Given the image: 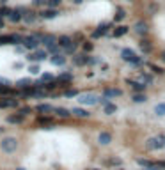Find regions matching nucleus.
<instances>
[{
	"label": "nucleus",
	"instance_id": "obj_26",
	"mask_svg": "<svg viewBox=\"0 0 165 170\" xmlns=\"http://www.w3.org/2000/svg\"><path fill=\"white\" fill-rule=\"evenodd\" d=\"M138 82H142V83H153V75H149V73H146V71H142L140 73V80Z\"/></svg>",
	"mask_w": 165,
	"mask_h": 170
},
{
	"label": "nucleus",
	"instance_id": "obj_19",
	"mask_svg": "<svg viewBox=\"0 0 165 170\" xmlns=\"http://www.w3.org/2000/svg\"><path fill=\"white\" fill-rule=\"evenodd\" d=\"M53 112H55V114H57L59 117H64V119H68V117L73 115L69 110H68V108H62V106H57V108H53Z\"/></svg>",
	"mask_w": 165,
	"mask_h": 170
},
{
	"label": "nucleus",
	"instance_id": "obj_7",
	"mask_svg": "<svg viewBox=\"0 0 165 170\" xmlns=\"http://www.w3.org/2000/svg\"><path fill=\"white\" fill-rule=\"evenodd\" d=\"M38 37H39V41H41V44H44L46 48L53 46V44H59L57 43V39L59 37H55L53 34H38Z\"/></svg>",
	"mask_w": 165,
	"mask_h": 170
},
{
	"label": "nucleus",
	"instance_id": "obj_29",
	"mask_svg": "<svg viewBox=\"0 0 165 170\" xmlns=\"http://www.w3.org/2000/svg\"><path fill=\"white\" fill-rule=\"evenodd\" d=\"M154 114L158 117H165V103H158L154 106Z\"/></svg>",
	"mask_w": 165,
	"mask_h": 170
},
{
	"label": "nucleus",
	"instance_id": "obj_3",
	"mask_svg": "<svg viewBox=\"0 0 165 170\" xmlns=\"http://www.w3.org/2000/svg\"><path fill=\"white\" fill-rule=\"evenodd\" d=\"M0 147H2V151H4V153H14V151H16V147H18L16 138H12V137L4 138V140L0 142Z\"/></svg>",
	"mask_w": 165,
	"mask_h": 170
},
{
	"label": "nucleus",
	"instance_id": "obj_50",
	"mask_svg": "<svg viewBox=\"0 0 165 170\" xmlns=\"http://www.w3.org/2000/svg\"><path fill=\"white\" fill-rule=\"evenodd\" d=\"M160 59H162V61L165 62V51H162V57H160Z\"/></svg>",
	"mask_w": 165,
	"mask_h": 170
},
{
	"label": "nucleus",
	"instance_id": "obj_54",
	"mask_svg": "<svg viewBox=\"0 0 165 170\" xmlns=\"http://www.w3.org/2000/svg\"><path fill=\"white\" fill-rule=\"evenodd\" d=\"M92 170H99V168H92Z\"/></svg>",
	"mask_w": 165,
	"mask_h": 170
},
{
	"label": "nucleus",
	"instance_id": "obj_14",
	"mask_svg": "<svg viewBox=\"0 0 165 170\" xmlns=\"http://www.w3.org/2000/svg\"><path fill=\"white\" fill-rule=\"evenodd\" d=\"M36 20H38V14L23 7V22H25V23H34Z\"/></svg>",
	"mask_w": 165,
	"mask_h": 170
},
{
	"label": "nucleus",
	"instance_id": "obj_33",
	"mask_svg": "<svg viewBox=\"0 0 165 170\" xmlns=\"http://www.w3.org/2000/svg\"><path fill=\"white\" fill-rule=\"evenodd\" d=\"M149 69H151V71H154L156 75H163V73H165V69H163V67L156 66V64H151V62H149Z\"/></svg>",
	"mask_w": 165,
	"mask_h": 170
},
{
	"label": "nucleus",
	"instance_id": "obj_48",
	"mask_svg": "<svg viewBox=\"0 0 165 170\" xmlns=\"http://www.w3.org/2000/svg\"><path fill=\"white\" fill-rule=\"evenodd\" d=\"M121 163V159H117V158H114V159H107V165H119Z\"/></svg>",
	"mask_w": 165,
	"mask_h": 170
},
{
	"label": "nucleus",
	"instance_id": "obj_39",
	"mask_svg": "<svg viewBox=\"0 0 165 170\" xmlns=\"http://www.w3.org/2000/svg\"><path fill=\"white\" fill-rule=\"evenodd\" d=\"M89 64L91 66H98V64H101V59L99 57H89Z\"/></svg>",
	"mask_w": 165,
	"mask_h": 170
},
{
	"label": "nucleus",
	"instance_id": "obj_20",
	"mask_svg": "<svg viewBox=\"0 0 165 170\" xmlns=\"http://www.w3.org/2000/svg\"><path fill=\"white\" fill-rule=\"evenodd\" d=\"M23 43V36H20V34H9V44H14V46H18V44Z\"/></svg>",
	"mask_w": 165,
	"mask_h": 170
},
{
	"label": "nucleus",
	"instance_id": "obj_5",
	"mask_svg": "<svg viewBox=\"0 0 165 170\" xmlns=\"http://www.w3.org/2000/svg\"><path fill=\"white\" fill-rule=\"evenodd\" d=\"M46 59H48V51H44V50H34L30 55H27L28 62H43Z\"/></svg>",
	"mask_w": 165,
	"mask_h": 170
},
{
	"label": "nucleus",
	"instance_id": "obj_43",
	"mask_svg": "<svg viewBox=\"0 0 165 170\" xmlns=\"http://www.w3.org/2000/svg\"><path fill=\"white\" fill-rule=\"evenodd\" d=\"M28 71L32 73V75H39V73H41V67L34 64V66H30V67H28Z\"/></svg>",
	"mask_w": 165,
	"mask_h": 170
},
{
	"label": "nucleus",
	"instance_id": "obj_17",
	"mask_svg": "<svg viewBox=\"0 0 165 170\" xmlns=\"http://www.w3.org/2000/svg\"><path fill=\"white\" fill-rule=\"evenodd\" d=\"M103 96H107V98H117V96H122V90L121 89H105L103 90Z\"/></svg>",
	"mask_w": 165,
	"mask_h": 170
},
{
	"label": "nucleus",
	"instance_id": "obj_52",
	"mask_svg": "<svg viewBox=\"0 0 165 170\" xmlns=\"http://www.w3.org/2000/svg\"><path fill=\"white\" fill-rule=\"evenodd\" d=\"M16 170H25V168H16Z\"/></svg>",
	"mask_w": 165,
	"mask_h": 170
},
{
	"label": "nucleus",
	"instance_id": "obj_24",
	"mask_svg": "<svg viewBox=\"0 0 165 170\" xmlns=\"http://www.w3.org/2000/svg\"><path fill=\"white\" fill-rule=\"evenodd\" d=\"M36 110H38L39 114H48V112H53V106L52 104H46V103H41L36 106Z\"/></svg>",
	"mask_w": 165,
	"mask_h": 170
},
{
	"label": "nucleus",
	"instance_id": "obj_21",
	"mask_svg": "<svg viewBox=\"0 0 165 170\" xmlns=\"http://www.w3.org/2000/svg\"><path fill=\"white\" fill-rule=\"evenodd\" d=\"M146 147L151 149V151H156V149H160V142H158V137H153L149 138L148 143H146Z\"/></svg>",
	"mask_w": 165,
	"mask_h": 170
},
{
	"label": "nucleus",
	"instance_id": "obj_41",
	"mask_svg": "<svg viewBox=\"0 0 165 170\" xmlns=\"http://www.w3.org/2000/svg\"><path fill=\"white\" fill-rule=\"evenodd\" d=\"M137 163L140 165V167H151V165H154L153 161H149V159H137Z\"/></svg>",
	"mask_w": 165,
	"mask_h": 170
},
{
	"label": "nucleus",
	"instance_id": "obj_37",
	"mask_svg": "<svg viewBox=\"0 0 165 170\" xmlns=\"http://www.w3.org/2000/svg\"><path fill=\"white\" fill-rule=\"evenodd\" d=\"M30 112H32V108H30V106H22V108H18V114H20V115H27V114H30Z\"/></svg>",
	"mask_w": 165,
	"mask_h": 170
},
{
	"label": "nucleus",
	"instance_id": "obj_27",
	"mask_svg": "<svg viewBox=\"0 0 165 170\" xmlns=\"http://www.w3.org/2000/svg\"><path fill=\"white\" fill-rule=\"evenodd\" d=\"M57 80H59V83H61V85H62L64 82H66V83H69V82L73 80V75H71V73H62L61 76L57 78Z\"/></svg>",
	"mask_w": 165,
	"mask_h": 170
},
{
	"label": "nucleus",
	"instance_id": "obj_44",
	"mask_svg": "<svg viewBox=\"0 0 165 170\" xmlns=\"http://www.w3.org/2000/svg\"><path fill=\"white\" fill-rule=\"evenodd\" d=\"M9 44V36H0V46Z\"/></svg>",
	"mask_w": 165,
	"mask_h": 170
},
{
	"label": "nucleus",
	"instance_id": "obj_13",
	"mask_svg": "<svg viewBox=\"0 0 165 170\" xmlns=\"http://www.w3.org/2000/svg\"><path fill=\"white\" fill-rule=\"evenodd\" d=\"M50 62L53 64V66H64L66 64V55L64 53H55L50 57Z\"/></svg>",
	"mask_w": 165,
	"mask_h": 170
},
{
	"label": "nucleus",
	"instance_id": "obj_38",
	"mask_svg": "<svg viewBox=\"0 0 165 170\" xmlns=\"http://www.w3.org/2000/svg\"><path fill=\"white\" fill-rule=\"evenodd\" d=\"M38 122L39 124H50V126H53V121H52L50 117H39Z\"/></svg>",
	"mask_w": 165,
	"mask_h": 170
},
{
	"label": "nucleus",
	"instance_id": "obj_11",
	"mask_svg": "<svg viewBox=\"0 0 165 170\" xmlns=\"http://www.w3.org/2000/svg\"><path fill=\"white\" fill-rule=\"evenodd\" d=\"M39 16L43 18V20H55V18L59 16V11L55 7H50V9H44V11L39 12Z\"/></svg>",
	"mask_w": 165,
	"mask_h": 170
},
{
	"label": "nucleus",
	"instance_id": "obj_2",
	"mask_svg": "<svg viewBox=\"0 0 165 170\" xmlns=\"http://www.w3.org/2000/svg\"><path fill=\"white\" fill-rule=\"evenodd\" d=\"M23 46H25V48L27 50H38V46L39 44H41V41H39V37H38V34H30V36H25V37H23Z\"/></svg>",
	"mask_w": 165,
	"mask_h": 170
},
{
	"label": "nucleus",
	"instance_id": "obj_49",
	"mask_svg": "<svg viewBox=\"0 0 165 170\" xmlns=\"http://www.w3.org/2000/svg\"><path fill=\"white\" fill-rule=\"evenodd\" d=\"M32 4H34V6H44V4H46V0H32Z\"/></svg>",
	"mask_w": 165,
	"mask_h": 170
},
{
	"label": "nucleus",
	"instance_id": "obj_30",
	"mask_svg": "<svg viewBox=\"0 0 165 170\" xmlns=\"http://www.w3.org/2000/svg\"><path fill=\"white\" fill-rule=\"evenodd\" d=\"M133 103H146V94H142V92H137V94H133Z\"/></svg>",
	"mask_w": 165,
	"mask_h": 170
},
{
	"label": "nucleus",
	"instance_id": "obj_53",
	"mask_svg": "<svg viewBox=\"0 0 165 170\" xmlns=\"http://www.w3.org/2000/svg\"><path fill=\"white\" fill-rule=\"evenodd\" d=\"M126 2H133V0H126Z\"/></svg>",
	"mask_w": 165,
	"mask_h": 170
},
{
	"label": "nucleus",
	"instance_id": "obj_36",
	"mask_svg": "<svg viewBox=\"0 0 165 170\" xmlns=\"http://www.w3.org/2000/svg\"><path fill=\"white\" fill-rule=\"evenodd\" d=\"M124 16H126V11L119 7V9H117V12H116V22H121V20H122Z\"/></svg>",
	"mask_w": 165,
	"mask_h": 170
},
{
	"label": "nucleus",
	"instance_id": "obj_46",
	"mask_svg": "<svg viewBox=\"0 0 165 170\" xmlns=\"http://www.w3.org/2000/svg\"><path fill=\"white\" fill-rule=\"evenodd\" d=\"M158 142H160V149H165V135H160Z\"/></svg>",
	"mask_w": 165,
	"mask_h": 170
},
{
	"label": "nucleus",
	"instance_id": "obj_12",
	"mask_svg": "<svg viewBox=\"0 0 165 170\" xmlns=\"http://www.w3.org/2000/svg\"><path fill=\"white\" fill-rule=\"evenodd\" d=\"M0 108H18V99H14V98H2L0 99Z\"/></svg>",
	"mask_w": 165,
	"mask_h": 170
},
{
	"label": "nucleus",
	"instance_id": "obj_22",
	"mask_svg": "<svg viewBox=\"0 0 165 170\" xmlns=\"http://www.w3.org/2000/svg\"><path fill=\"white\" fill-rule=\"evenodd\" d=\"M138 46H140V50H142L144 53H151V50H153L151 41H148V39H142V41L138 43Z\"/></svg>",
	"mask_w": 165,
	"mask_h": 170
},
{
	"label": "nucleus",
	"instance_id": "obj_28",
	"mask_svg": "<svg viewBox=\"0 0 165 170\" xmlns=\"http://www.w3.org/2000/svg\"><path fill=\"white\" fill-rule=\"evenodd\" d=\"M116 112H117V106L114 103L108 101V103L105 104V114H107V115H112V114H116Z\"/></svg>",
	"mask_w": 165,
	"mask_h": 170
},
{
	"label": "nucleus",
	"instance_id": "obj_15",
	"mask_svg": "<svg viewBox=\"0 0 165 170\" xmlns=\"http://www.w3.org/2000/svg\"><path fill=\"white\" fill-rule=\"evenodd\" d=\"M126 82L132 85V89L135 90V92H144V90H146V83H142V82H137V80H130V78H128Z\"/></svg>",
	"mask_w": 165,
	"mask_h": 170
},
{
	"label": "nucleus",
	"instance_id": "obj_51",
	"mask_svg": "<svg viewBox=\"0 0 165 170\" xmlns=\"http://www.w3.org/2000/svg\"><path fill=\"white\" fill-rule=\"evenodd\" d=\"M83 0H73V4H82Z\"/></svg>",
	"mask_w": 165,
	"mask_h": 170
},
{
	"label": "nucleus",
	"instance_id": "obj_47",
	"mask_svg": "<svg viewBox=\"0 0 165 170\" xmlns=\"http://www.w3.org/2000/svg\"><path fill=\"white\" fill-rule=\"evenodd\" d=\"M142 170H163L160 165H151V167H144Z\"/></svg>",
	"mask_w": 165,
	"mask_h": 170
},
{
	"label": "nucleus",
	"instance_id": "obj_35",
	"mask_svg": "<svg viewBox=\"0 0 165 170\" xmlns=\"http://www.w3.org/2000/svg\"><path fill=\"white\" fill-rule=\"evenodd\" d=\"M92 50H94V43H91V41H83V51H85V53L92 51Z\"/></svg>",
	"mask_w": 165,
	"mask_h": 170
},
{
	"label": "nucleus",
	"instance_id": "obj_32",
	"mask_svg": "<svg viewBox=\"0 0 165 170\" xmlns=\"http://www.w3.org/2000/svg\"><path fill=\"white\" fill-rule=\"evenodd\" d=\"M11 92H12L11 85H4V83L0 82V94H2V96H6V94H11Z\"/></svg>",
	"mask_w": 165,
	"mask_h": 170
},
{
	"label": "nucleus",
	"instance_id": "obj_4",
	"mask_svg": "<svg viewBox=\"0 0 165 170\" xmlns=\"http://www.w3.org/2000/svg\"><path fill=\"white\" fill-rule=\"evenodd\" d=\"M78 101H80V104L94 106L96 103H99V98L96 94H78Z\"/></svg>",
	"mask_w": 165,
	"mask_h": 170
},
{
	"label": "nucleus",
	"instance_id": "obj_45",
	"mask_svg": "<svg viewBox=\"0 0 165 170\" xmlns=\"http://www.w3.org/2000/svg\"><path fill=\"white\" fill-rule=\"evenodd\" d=\"M9 11H11V9H7V7H0V18L2 16H9Z\"/></svg>",
	"mask_w": 165,
	"mask_h": 170
},
{
	"label": "nucleus",
	"instance_id": "obj_40",
	"mask_svg": "<svg viewBox=\"0 0 165 170\" xmlns=\"http://www.w3.org/2000/svg\"><path fill=\"white\" fill-rule=\"evenodd\" d=\"M64 96H66V98H75V96H78V90L69 89V90H66V92H64Z\"/></svg>",
	"mask_w": 165,
	"mask_h": 170
},
{
	"label": "nucleus",
	"instance_id": "obj_16",
	"mask_svg": "<svg viewBox=\"0 0 165 170\" xmlns=\"http://www.w3.org/2000/svg\"><path fill=\"white\" fill-rule=\"evenodd\" d=\"M98 142L101 143V145H108V143L112 142V135H110L108 131H103V133H99V137H98Z\"/></svg>",
	"mask_w": 165,
	"mask_h": 170
},
{
	"label": "nucleus",
	"instance_id": "obj_25",
	"mask_svg": "<svg viewBox=\"0 0 165 170\" xmlns=\"http://www.w3.org/2000/svg\"><path fill=\"white\" fill-rule=\"evenodd\" d=\"M30 85H32V82H30V80H28V78H20V80H18L16 82V87L18 89H27V87H30Z\"/></svg>",
	"mask_w": 165,
	"mask_h": 170
},
{
	"label": "nucleus",
	"instance_id": "obj_31",
	"mask_svg": "<svg viewBox=\"0 0 165 170\" xmlns=\"http://www.w3.org/2000/svg\"><path fill=\"white\" fill-rule=\"evenodd\" d=\"M22 121H23V115H20V114H18V115H9L7 117V122H11V124H20Z\"/></svg>",
	"mask_w": 165,
	"mask_h": 170
},
{
	"label": "nucleus",
	"instance_id": "obj_6",
	"mask_svg": "<svg viewBox=\"0 0 165 170\" xmlns=\"http://www.w3.org/2000/svg\"><path fill=\"white\" fill-rule=\"evenodd\" d=\"M110 28H112V25H110L108 22H101V23L98 25V28H96V30L92 32V37H94V39L103 37V36H107V34H108Z\"/></svg>",
	"mask_w": 165,
	"mask_h": 170
},
{
	"label": "nucleus",
	"instance_id": "obj_10",
	"mask_svg": "<svg viewBox=\"0 0 165 170\" xmlns=\"http://www.w3.org/2000/svg\"><path fill=\"white\" fill-rule=\"evenodd\" d=\"M9 20L12 23H20L23 20V7H16V9H11L9 11Z\"/></svg>",
	"mask_w": 165,
	"mask_h": 170
},
{
	"label": "nucleus",
	"instance_id": "obj_42",
	"mask_svg": "<svg viewBox=\"0 0 165 170\" xmlns=\"http://www.w3.org/2000/svg\"><path fill=\"white\" fill-rule=\"evenodd\" d=\"M61 2L62 0H46V4H48L50 7H59L61 6Z\"/></svg>",
	"mask_w": 165,
	"mask_h": 170
},
{
	"label": "nucleus",
	"instance_id": "obj_9",
	"mask_svg": "<svg viewBox=\"0 0 165 170\" xmlns=\"http://www.w3.org/2000/svg\"><path fill=\"white\" fill-rule=\"evenodd\" d=\"M89 57H91V55H87L85 51H83V53H75V57H73V64H75V66H87Z\"/></svg>",
	"mask_w": 165,
	"mask_h": 170
},
{
	"label": "nucleus",
	"instance_id": "obj_8",
	"mask_svg": "<svg viewBox=\"0 0 165 170\" xmlns=\"http://www.w3.org/2000/svg\"><path fill=\"white\" fill-rule=\"evenodd\" d=\"M133 30L137 32V36H146V34L149 32L148 22H144V20H138V22H135V25H133Z\"/></svg>",
	"mask_w": 165,
	"mask_h": 170
},
{
	"label": "nucleus",
	"instance_id": "obj_23",
	"mask_svg": "<svg viewBox=\"0 0 165 170\" xmlns=\"http://www.w3.org/2000/svg\"><path fill=\"white\" fill-rule=\"evenodd\" d=\"M71 114H73V115H77V117H82V119H87V117L91 115L87 110L80 108V106H78V108H73V110H71Z\"/></svg>",
	"mask_w": 165,
	"mask_h": 170
},
{
	"label": "nucleus",
	"instance_id": "obj_1",
	"mask_svg": "<svg viewBox=\"0 0 165 170\" xmlns=\"http://www.w3.org/2000/svg\"><path fill=\"white\" fill-rule=\"evenodd\" d=\"M121 59L124 62H128V64H132V66H137V67H140L144 64V61L138 57L133 50H130V48H122L121 50Z\"/></svg>",
	"mask_w": 165,
	"mask_h": 170
},
{
	"label": "nucleus",
	"instance_id": "obj_18",
	"mask_svg": "<svg viewBox=\"0 0 165 170\" xmlns=\"http://www.w3.org/2000/svg\"><path fill=\"white\" fill-rule=\"evenodd\" d=\"M128 30H130V28H128L126 25H119V27H116V28H114V32H112V36H114V37H121V36L128 34Z\"/></svg>",
	"mask_w": 165,
	"mask_h": 170
},
{
	"label": "nucleus",
	"instance_id": "obj_34",
	"mask_svg": "<svg viewBox=\"0 0 165 170\" xmlns=\"http://www.w3.org/2000/svg\"><path fill=\"white\" fill-rule=\"evenodd\" d=\"M41 80H43L44 83L53 82V75H52V73H41Z\"/></svg>",
	"mask_w": 165,
	"mask_h": 170
}]
</instances>
